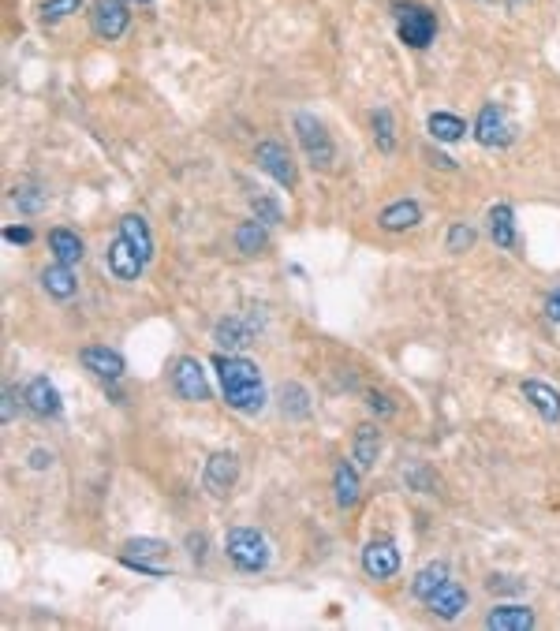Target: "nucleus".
<instances>
[{
  "label": "nucleus",
  "mask_w": 560,
  "mask_h": 631,
  "mask_svg": "<svg viewBox=\"0 0 560 631\" xmlns=\"http://www.w3.org/2000/svg\"><path fill=\"white\" fill-rule=\"evenodd\" d=\"M519 393L542 415V422H560V393L553 385H546V381H523Z\"/></svg>",
  "instance_id": "obj_17"
},
{
  "label": "nucleus",
  "mask_w": 560,
  "mask_h": 631,
  "mask_svg": "<svg viewBox=\"0 0 560 631\" xmlns=\"http://www.w3.org/2000/svg\"><path fill=\"white\" fill-rule=\"evenodd\" d=\"M12 202L23 217H38L49 198H45V191L38 187V183H19V187H12Z\"/></svg>",
  "instance_id": "obj_29"
},
{
  "label": "nucleus",
  "mask_w": 560,
  "mask_h": 631,
  "mask_svg": "<svg viewBox=\"0 0 560 631\" xmlns=\"http://www.w3.org/2000/svg\"><path fill=\"white\" fill-rule=\"evenodd\" d=\"M168 381H172L176 396L187 400V404H206L210 400V381H206V370H202L195 355H180L172 363V370H168Z\"/></svg>",
  "instance_id": "obj_5"
},
{
  "label": "nucleus",
  "mask_w": 560,
  "mask_h": 631,
  "mask_svg": "<svg viewBox=\"0 0 560 631\" xmlns=\"http://www.w3.org/2000/svg\"><path fill=\"white\" fill-rule=\"evenodd\" d=\"M127 4H142V8H146V4H154V0H127Z\"/></svg>",
  "instance_id": "obj_45"
},
{
  "label": "nucleus",
  "mask_w": 560,
  "mask_h": 631,
  "mask_svg": "<svg viewBox=\"0 0 560 631\" xmlns=\"http://www.w3.org/2000/svg\"><path fill=\"white\" fill-rule=\"evenodd\" d=\"M378 452H381V430L374 422H363V426H355V467L359 471H370L374 463H378Z\"/></svg>",
  "instance_id": "obj_22"
},
{
  "label": "nucleus",
  "mask_w": 560,
  "mask_h": 631,
  "mask_svg": "<svg viewBox=\"0 0 560 631\" xmlns=\"http://www.w3.org/2000/svg\"><path fill=\"white\" fill-rule=\"evenodd\" d=\"M254 329L247 318H221V322L213 325V344L221 351H243L247 344H254Z\"/></svg>",
  "instance_id": "obj_16"
},
{
  "label": "nucleus",
  "mask_w": 560,
  "mask_h": 631,
  "mask_svg": "<svg viewBox=\"0 0 560 631\" xmlns=\"http://www.w3.org/2000/svg\"><path fill=\"white\" fill-rule=\"evenodd\" d=\"M333 497L340 508L359 505V467H355V463L340 460L333 467Z\"/></svg>",
  "instance_id": "obj_20"
},
{
  "label": "nucleus",
  "mask_w": 560,
  "mask_h": 631,
  "mask_svg": "<svg viewBox=\"0 0 560 631\" xmlns=\"http://www.w3.org/2000/svg\"><path fill=\"white\" fill-rule=\"evenodd\" d=\"M280 407L295 415V419H307L310 415V404H307V389L303 385H284V393H280Z\"/></svg>",
  "instance_id": "obj_32"
},
{
  "label": "nucleus",
  "mask_w": 560,
  "mask_h": 631,
  "mask_svg": "<svg viewBox=\"0 0 560 631\" xmlns=\"http://www.w3.org/2000/svg\"><path fill=\"white\" fill-rule=\"evenodd\" d=\"M19 396H15V389L12 385H4V404H0V419H4V426L15 419V411H19V404H15Z\"/></svg>",
  "instance_id": "obj_37"
},
{
  "label": "nucleus",
  "mask_w": 560,
  "mask_h": 631,
  "mask_svg": "<svg viewBox=\"0 0 560 631\" xmlns=\"http://www.w3.org/2000/svg\"><path fill=\"white\" fill-rule=\"evenodd\" d=\"M430 165H437V169H445V172H456L460 169V165H456V161H452V157H445V154H437V150H430Z\"/></svg>",
  "instance_id": "obj_43"
},
{
  "label": "nucleus",
  "mask_w": 560,
  "mask_h": 631,
  "mask_svg": "<svg viewBox=\"0 0 560 631\" xmlns=\"http://www.w3.org/2000/svg\"><path fill=\"white\" fill-rule=\"evenodd\" d=\"M486 587H490V594H519L523 579H516V575H490Z\"/></svg>",
  "instance_id": "obj_35"
},
{
  "label": "nucleus",
  "mask_w": 560,
  "mask_h": 631,
  "mask_svg": "<svg viewBox=\"0 0 560 631\" xmlns=\"http://www.w3.org/2000/svg\"><path fill=\"white\" fill-rule=\"evenodd\" d=\"M236 251L247 254V258L269 251V232L258 217H254V221H243V225L236 228Z\"/></svg>",
  "instance_id": "obj_27"
},
{
  "label": "nucleus",
  "mask_w": 560,
  "mask_h": 631,
  "mask_svg": "<svg viewBox=\"0 0 560 631\" xmlns=\"http://www.w3.org/2000/svg\"><path fill=\"white\" fill-rule=\"evenodd\" d=\"M239 482V460L236 452H213L206 460V471H202V486L213 493V497H228L236 490Z\"/></svg>",
  "instance_id": "obj_10"
},
{
  "label": "nucleus",
  "mask_w": 560,
  "mask_h": 631,
  "mask_svg": "<svg viewBox=\"0 0 560 631\" xmlns=\"http://www.w3.org/2000/svg\"><path fill=\"white\" fill-rule=\"evenodd\" d=\"M165 561H168V542H161V538H131L120 549V564L146 575H165L168 572Z\"/></svg>",
  "instance_id": "obj_6"
},
{
  "label": "nucleus",
  "mask_w": 560,
  "mask_h": 631,
  "mask_svg": "<svg viewBox=\"0 0 560 631\" xmlns=\"http://www.w3.org/2000/svg\"><path fill=\"white\" fill-rule=\"evenodd\" d=\"M30 467H34V471L53 467V452H49V449H34V452H30Z\"/></svg>",
  "instance_id": "obj_40"
},
{
  "label": "nucleus",
  "mask_w": 560,
  "mask_h": 631,
  "mask_svg": "<svg viewBox=\"0 0 560 631\" xmlns=\"http://www.w3.org/2000/svg\"><path fill=\"white\" fill-rule=\"evenodd\" d=\"M295 127V139H299V146H303V154L310 157V165L314 169H333V161H336V146L333 139H329V131H325V124L318 120V116H310V113H295L292 120Z\"/></svg>",
  "instance_id": "obj_4"
},
{
  "label": "nucleus",
  "mask_w": 560,
  "mask_h": 631,
  "mask_svg": "<svg viewBox=\"0 0 560 631\" xmlns=\"http://www.w3.org/2000/svg\"><path fill=\"white\" fill-rule=\"evenodd\" d=\"M105 262H109V269H112V277H116V281H139L142 266H146V262H142V254L135 251V247H131V243L120 236V232H116V239L109 243Z\"/></svg>",
  "instance_id": "obj_12"
},
{
  "label": "nucleus",
  "mask_w": 560,
  "mask_h": 631,
  "mask_svg": "<svg viewBox=\"0 0 560 631\" xmlns=\"http://www.w3.org/2000/svg\"><path fill=\"white\" fill-rule=\"evenodd\" d=\"M475 247V228L471 225H452L448 228V251L452 254H463Z\"/></svg>",
  "instance_id": "obj_33"
},
{
  "label": "nucleus",
  "mask_w": 560,
  "mask_h": 631,
  "mask_svg": "<svg viewBox=\"0 0 560 631\" xmlns=\"http://www.w3.org/2000/svg\"><path fill=\"white\" fill-rule=\"evenodd\" d=\"M363 572L374 579H392L400 572V549L392 538H370L363 546Z\"/></svg>",
  "instance_id": "obj_11"
},
{
  "label": "nucleus",
  "mask_w": 560,
  "mask_h": 631,
  "mask_svg": "<svg viewBox=\"0 0 560 631\" xmlns=\"http://www.w3.org/2000/svg\"><path fill=\"white\" fill-rule=\"evenodd\" d=\"M4 239H8V243H19V247H27V243H34V232H30L27 225H12V228H4Z\"/></svg>",
  "instance_id": "obj_38"
},
{
  "label": "nucleus",
  "mask_w": 560,
  "mask_h": 631,
  "mask_svg": "<svg viewBox=\"0 0 560 631\" xmlns=\"http://www.w3.org/2000/svg\"><path fill=\"white\" fill-rule=\"evenodd\" d=\"M224 553H228V561L236 564L239 572H266L269 568V542L262 531H254V527H232L228 538H224Z\"/></svg>",
  "instance_id": "obj_3"
},
{
  "label": "nucleus",
  "mask_w": 560,
  "mask_h": 631,
  "mask_svg": "<svg viewBox=\"0 0 560 631\" xmlns=\"http://www.w3.org/2000/svg\"><path fill=\"white\" fill-rule=\"evenodd\" d=\"M49 251H53L56 262H64V266H79L86 247H83V239L75 236L71 228H53V232H49Z\"/></svg>",
  "instance_id": "obj_23"
},
{
  "label": "nucleus",
  "mask_w": 560,
  "mask_h": 631,
  "mask_svg": "<svg viewBox=\"0 0 560 631\" xmlns=\"http://www.w3.org/2000/svg\"><path fill=\"white\" fill-rule=\"evenodd\" d=\"M370 127H374V142H378L381 154H392L396 150V120H392L389 109H374L370 113Z\"/></svg>",
  "instance_id": "obj_30"
},
{
  "label": "nucleus",
  "mask_w": 560,
  "mask_h": 631,
  "mask_svg": "<svg viewBox=\"0 0 560 631\" xmlns=\"http://www.w3.org/2000/svg\"><path fill=\"white\" fill-rule=\"evenodd\" d=\"M486 228H490V239L501 247V251H516L519 236H516V210L508 202H497L490 213H486Z\"/></svg>",
  "instance_id": "obj_15"
},
{
  "label": "nucleus",
  "mask_w": 560,
  "mask_h": 631,
  "mask_svg": "<svg viewBox=\"0 0 560 631\" xmlns=\"http://www.w3.org/2000/svg\"><path fill=\"white\" fill-rule=\"evenodd\" d=\"M90 27L101 42H116L124 38L131 27V12H127V0H94L90 8Z\"/></svg>",
  "instance_id": "obj_9"
},
{
  "label": "nucleus",
  "mask_w": 560,
  "mask_h": 631,
  "mask_svg": "<svg viewBox=\"0 0 560 631\" xmlns=\"http://www.w3.org/2000/svg\"><path fill=\"white\" fill-rule=\"evenodd\" d=\"M187 549H191L195 561H202L206 557V534H187Z\"/></svg>",
  "instance_id": "obj_41"
},
{
  "label": "nucleus",
  "mask_w": 560,
  "mask_h": 631,
  "mask_svg": "<svg viewBox=\"0 0 560 631\" xmlns=\"http://www.w3.org/2000/svg\"><path fill=\"white\" fill-rule=\"evenodd\" d=\"M366 407H370V411H378V415H396V404H392L385 393H370L366 396Z\"/></svg>",
  "instance_id": "obj_36"
},
{
  "label": "nucleus",
  "mask_w": 560,
  "mask_h": 631,
  "mask_svg": "<svg viewBox=\"0 0 560 631\" xmlns=\"http://www.w3.org/2000/svg\"><path fill=\"white\" fill-rule=\"evenodd\" d=\"M482 4H508V8H512V4H519V0H482Z\"/></svg>",
  "instance_id": "obj_44"
},
{
  "label": "nucleus",
  "mask_w": 560,
  "mask_h": 631,
  "mask_svg": "<svg viewBox=\"0 0 560 631\" xmlns=\"http://www.w3.org/2000/svg\"><path fill=\"white\" fill-rule=\"evenodd\" d=\"M42 288L53 299H71V295L79 292V281H75V269L64 266V262H53V266L42 269Z\"/></svg>",
  "instance_id": "obj_24"
},
{
  "label": "nucleus",
  "mask_w": 560,
  "mask_h": 631,
  "mask_svg": "<svg viewBox=\"0 0 560 631\" xmlns=\"http://www.w3.org/2000/svg\"><path fill=\"white\" fill-rule=\"evenodd\" d=\"M251 210H254V217H258L262 225H280V221H284V213H280V206L273 202V198H266V195L254 198Z\"/></svg>",
  "instance_id": "obj_34"
},
{
  "label": "nucleus",
  "mask_w": 560,
  "mask_h": 631,
  "mask_svg": "<svg viewBox=\"0 0 560 631\" xmlns=\"http://www.w3.org/2000/svg\"><path fill=\"white\" fill-rule=\"evenodd\" d=\"M448 583V564L445 561H430L426 568H419V575L411 579V594L419 598V602H430L434 598V590H441Z\"/></svg>",
  "instance_id": "obj_25"
},
{
  "label": "nucleus",
  "mask_w": 560,
  "mask_h": 631,
  "mask_svg": "<svg viewBox=\"0 0 560 631\" xmlns=\"http://www.w3.org/2000/svg\"><path fill=\"white\" fill-rule=\"evenodd\" d=\"M79 8H83V0H45L42 8H38V23H42V27H53L60 19L75 15Z\"/></svg>",
  "instance_id": "obj_31"
},
{
  "label": "nucleus",
  "mask_w": 560,
  "mask_h": 631,
  "mask_svg": "<svg viewBox=\"0 0 560 631\" xmlns=\"http://www.w3.org/2000/svg\"><path fill=\"white\" fill-rule=\"evenodd\" d=\"M120 236L142 254V262H150L154 258V236H150V225L142 221L139 213H127L124 221H120Z\"/></svg>",
  "instance_id": "obj_26"
},
{
  "label": "nucleus",
  "mask_w": 560,
  "mask_h": 631,
  "mask_svg": "<svg viewBox=\"0 0 560 631\" xmlns=\"http://www.w3.org/2000/svg\"><path fill=\"white\" fill-rule=\"evenodd\" d=\"M392 19H396V34L407 49H426L437 38V15L426 4L400 0V4H392Z\"/></svg>",
  "instance_id": "obj_2"
},
{
  "label": "nucleus",
  "mask_w": 560,
  "mask_h": 631,
  "mask_svg": "<svg viewBox=\"0 0 560 631\" xmlns=\"http://www.w3.org/2000/svg\"><path fill=\"white\" fill-rule=\"evenodd\" d=\"M23 400H27L30 415H38V419H56L64 411V400H60V393H56V385L49 378H30L27 389H23Z\"/></svg>",
  "instance_id": "obj_13"
},
{
  "label": "nucleus",
  "mask_w": 560,
  "mask_h": 631,
  "mask_svg": "<svg viewBox=\"0 0 560 631\" xmlns=\"http://www.w3.org/2000/svg\"><path fill=\"white\" fill-rule=\"evenodd\" d=\"M546 318L549 322H560V284L549 292V299H546Z\"/></svg>",
  "instance_id": "obj_42"
},
{
  "label": "nucleus",
  "mask_w": 560,
  "mask_h": 631,
  "mask_svg": "<svg viewBox=\"0 0 560 631\" xmlns=\"http://www.w3.org/2000/svg\"><path fill=\"white\" fill-rule=\"evenodd\" d=\"M486 628L490 631H531L534 609H527V605H497V609L486 613Z\"/></svg>",
  "instance_id": "obj_19"
},
{
  "label": "nucleus",
  "mask_w": 560,
  "mask_h": 631,
  "mask_svg": "<svg viewBox=\"0 0 560 631\" xmlns=\"http://www.w3.org/2000/svg\"><path fill=\"white\" fill-rule=\"evenodd\" d=\"M426 127H430L434 142H460L463 135H467V124H463L460 116H452V113H430Z\"/></svg>",
  "instance_id": "obj_28"
},
{
  "label": "nucleus",
  "mask_w": 560,
  "mask_h": 631,
  "mask_svg": "<svg viewBox=\"0 0 560 631\" xmlns=\"http://www.w3.org/2000/svg\"><path fill=\"white\" fill-rule=\"evenodd\" d=\"M411 486H415V490L419 493H434V478L426 475V467H411Z\"/></svg>",
  "instance_id": "obj_39"
},
{
  "label": "nucleus",
  "mask_w": 560,
  "mask_h": 631,
  "mask_svg": "<svg viewBox=\"0 0 560 631\" xmlns=\"http://www.w3.org/2000/svg\"><path fill=\"white\" fill-rule=\"evenodd\" d=\"M254 165L266 172L269 180H277L280 187H288V191H295V183H299V172H295V161L292 154L284 150V142H258L254 146Z\"/></svg>",
  "instance_id": "obj_8"
},
{
  "label": "nucleus",
  "mask_w": 560,
  "mask_h": 631,
  "mask_svg": "<svg viewBox=\"0 0 560 631\" xmlns=\"http://www.w3.org/2000/svg\"><path fill=\"white\" fill-rule=\"evenodd\" d=\"M213 370L221 381L224 404L239 411V415H258L266 407V385H262V370L243 359L239 351H217L213 355Z\"/></svg>",
  "instance_id": "obj_1"
},
{
  "label": "nucleus",
  "mask_w": 560,
  "mask_h": 631,
  "mask_svg": "<svg viewBox=\"0 0 560 631\" xmlns=\"http://www.w3.org/2000/svg\"><path fill=\"white\" fill-rule=\"evenodd\" d=\"M475 139L486 146V150H504V146H512L516 142V124H512V116L504 113L501 105H482L475 116Z\"/></svg>",
  "instance_id": "obj_7"
},
{
  "label": "nucleus",
  "mask_w": 560,
  "mask_h": 631,
  "mask_svg": "<svg viewBox=\"0 0 560 631\" xmlns=\"http://www.w3.org/2000/svg\"><path fill=\"white\" fill-rule=\"evenodd\" d=\"M426 605H430V613H434V617L456 620L463 609H467V590H463L460 583H452V579H448L445 587L434 590V598H430Z\"/></svg>",
  "instance_id": "obj_21"
},
{
  "label": "nucleus",
  "mask_w": 560,
  "mask_h": 631,
  "mask_svg": "<svg viewBox=\"0 0 560 631\" xmlns=\"http://www.w3.org/2000/svg\"><path fill=\"white\" fill-rule=\"evenodd\" d=\"M419 221H422V206L415 198H400V202H392V206H385L378 213L381 232H407V228H415Z\"/></svg>",
  "instance_id": "obj_18"
},
{
  "label": "nucleus",
  "mask_w": 560,
  "mask_h": 631,
  "mask_svg": "<svg viewBox=\"0 0 560 631\" xmlns=\"http://www.w3.org/2000/svg\"><path fill=\"white\" fill-rule=\"evenodd\" d=\"M83 366L94 374V378H101V381H120L124 378V370H127V363H124V355L120 351H112V348H105V344H94V348H83Z\"/></svg>",
  "instance_id": "obj_14"
}]
</instances>
